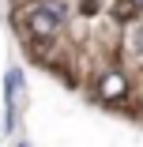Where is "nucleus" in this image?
Instances as JSON below:
<instances>
[{
  "label": "nucleus",
  "mask_w": 143,
  "mask_h": 147,
  "mask_svg": "<svg viewBox=\"0 0 143 147\" xmlns=\"http://www.w3.org/2000/svg\"><path fill=\"white\" fill-rule=\"evenodd\" d=\"M19 102H23V72L11 68V72H8V113H4V128H8V132L15 128V109H19Z\"/></svg>",
  "instance_id": "f257e3e1"
},
{
  "label": "nucleus",
  "mask_w": 143,
  "mask_h": 147,
  "mask_svg": "<svg viewBox=\"0 0 143 147\" xmlns=\"http://www.w3.org/2000/svg\"><path fill=\"white\" fill-rule=\"evenodd\" d=\"M26 26H30V34L34 38H53L56 34V26H60V23H56L49 11H42V8H34L30 15H26Z\"/></svg>",
  "instance_id": "f03ea898"
},
{
  "label": "nucleus",
  "mask_w": 143,
  "mask_h": 147,
  "mask_svg": "<svg viewBox=\"0 0 143 147\" xmlns=\"http://www.w3.org/2000/svg\"><path fill=\"white\" fill-rule=\"evenodd\" d=\"M124 91H128V83H124V79H121L117 72L102 76V83H98V94H102V98H121Z\"/></svg>",
  "instance_id": "7ed1b4c3"
},
{
  "label": "nucleus",
  "mask_w": 143,
  "mask_h": 147,
  "mask_svg": "<svg viewBox=\"0 0 143 147\" xmlns=\"http://www.w3.org/2000/svg\"><path fill=\"white\" fill-rule=\"evenodd\" d=\"M42 11H49L56 23H64V19H68V11H72V4H68V0H45Z\"/></svg>",
  "instance_id": "20e7f679"
},
{
  "label": "nucleus",
  "mask_w": 143,
  "mask_h": 147,
  "mask_svg": "<svg viewBox=\"0 0 143 147\" xmlns=\"http://www.w3.org/2000/svg\"><path fill=\"white\" fill-rule=\"evenodd\" d=\"M132 8H143V0H132Z\"/></svg>",
  "instance_id": "39448f33"
},
{
  "label": "nucleus",
  "mask_w": 143,
  "mask_h": 147,
  "mask_svg": "<svg viewBox=\"0 0 143 147\" xmlns=\"http://www.w3.org/2000/svg\"><path fill=\"white\" fill-rule=\"evenodd\" d=\"M23 147H26V143H23Z\"/></svg>",
  "instance_id": "423d86ee"
}]
</instances>
